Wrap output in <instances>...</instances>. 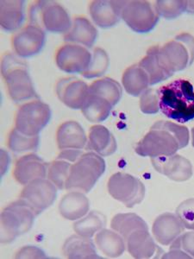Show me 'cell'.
I'll use <instances>...</instances> for the list:
<instances>
[{"mask_svg":"<svg viewBox=\"0 0 194 259\" xmlns=\"http://www.w3.org/2000/svg\"><path fill=\"white\" fill-rule=\"evenodd\" d=\"M39 135L27 136L14 128L10 133L8 147L15 153L35 151L39 146Z\"/></svg>","mask_w":194,"mask_h":259,"instance_id":"33","label":"cell"},{"mask_svg":"<svg viewBox=\"0 0 194 259\" xmlns=\"http://www.w3.org/2000/svg\"><path fill=\"white\" fill-rule=\"evenodd\" d=\"M51 118L50 106L41 100L27 102L16 113L15 128L27 136H37Z\"/></svg>","mask_w":194,"mask_h":259,"instance_id":"9","label":"cell"},{"mask_svg":"<svg viewBox=\"0 0 194 259\" xmlns=\"http://www.w3.org/2000/svg\"><path fill=\"white\" fill-rule=\"evenodd\" d=\"M158 92L160 111L167 118L179 123L194 119V89L188 80H174Z\"/></svg>","mask_w":194,"mask_h":259,"instance_id":"2","label":"cell"},{"mask_svg":"<svg viewBox=\"0 0 194 259\" xmlns=\"http://www.w3.org/2000/svg\"><path fill=\"white\" fill-rule=\"evenodd\" d=\"M113 107L106 99L89 94L81 111L85 118L91 123H101L109 117Z\"/></svg>","mask_w":194,"mask_h":259,"instance_id":"29","label":"cell"},{"mask_svg":"<svg viewBox=\"0 0 194 259\" xmlns=\"http://www.w3.org/2000/svg\"><path fill=\"white\" fill-rule=\"evenodd\" d=\"M120 17L135 32L148 33L158 23L160 16L156 5L150 1H122Z\"/></svg>","mask_w":194,"mask_h":259,"instance_id":"8","label":"cell"},{"mask_svg":"<svg viewBox=\"0 0 194 259\" xmlns=\"http://www.w3.org/2000/svg\"><path fill=\"white\" fill-rule=\"evenodd\" d=\"M87 149L100 156H109L116 152L118 145L109 130L101 124H95L89 131Z\"/></svg>","mask_w":194,"mask_h":259,"instance_id":"22","label":"cell"},{"mask_svg":"<svg viewBox=\"0 0 194 259\" xmlns=\"http://www.w3.org/2000/svg\"><path fill=\"white\" fill-rule=\"evenodd\" d=\"M63 253L68 258H99L94 243L90 238L71 236L63 244Z\"/></svg>","mask_w":194,"mask_h":259,"instance_id":"25","label":"cell"},{"mask_svg":"<svg viewBox=\"0 0 194 259\" xmlns=\"http://www.w3.org/2000/svg\"><path fill=\"white\" fill-rule=\"evenodd\" d=\"M97 37V29L84 17L75 18L70 30L64 35L65 41L86 48L92 47Z\"/></svg>","mask_w":194,"mask_h":259,"instance_id":"23","label":"cell"},{"mask_svg":"<svg viewBox=\"0 0 194 259\" xmlns=\"http://www.w3.org/2000/svg\"><path fill=\"white\" fill-rule=\"evenodd\" d=\"M177 217L185 228L194 230V199L184 200L176 209Z\"/></svg>","mask_w":194,"mask_h":259,"instance_id":"38","label":"cell"},{"mask_svg":"<svg viewBox=\"0 0 194 259\" xmlns=\"http://www.w3.org/2000/svg\"><path fill=\"white\" fill-rule=\"evenodd\" d=\"M156 8L160 17L166 19H174L186 11V1L159 0L156 2Z\"/></svg>","mask_w":194,"mask_h":259,"instance_id":"36","label":"cell"},{"mask_svg":"<svg viewBox=\"0 0 194 259\" xmlns=\"http://www.w3.org/2000/svg\"><path fill=\"white\" fill-rule=\"evenodd\" d=\"M159 92L156 89H148L140 98V108L145 114H156L160 111Z\"/></svg>","mask_w":194,"mask_h":259,"instance_id":"37","label":"cell"},{"mask_svg":"<svg viewBox=\"0 0 194 259\" xmlns=\"http://www.w3.org/2000/svg\"><path fill=\"white\" fill-rule=\"evenodd\" d=\"M173 258V257H191V256L187 255V254L182 251L180 249H171L170 251L168 254H166L163 256V258Z\"/></svg>","mask_w":194,"mask_h":259,"instance_id":"41","label":"cell"},{"mask_svg":"<svg viewBox=\"0 0 194 259\" xmlns=\"http://www.w3.org/2000/svg\"><path fill=\"white\" fill-rule=\"evenodd\" d=\"M1 73L10 97L17 103L37 98L29 67L21 57L7 53L3 56Z\"/></svg>","mask_w":194,"mask_h":259,"instance_id":"3","label":"cell"},{"mask_svg":"<svg viewBox=\"0 0 194 259\" xmlns=\"http://www.w3.org/2000/svg\"><path fill=\"white\" fill-rule=\"evenodd\" d=\"M36 215L32 207L20 198L5 207L1 212V243H12L28 233Z\"/></svg>","mask_w":194,"mask_h":259,"instance_id":"5","label":"cell"},{"mask_svg":"<svg viewBox=\"0 0 194 259\" xmlns=\"http://www.w3.org/2000/svg\"><path fill=\"white\" fill-rule=\"evenodd\" d=\"M71 166V162L58 157L48 165L47 178L57 189L61 190L65 189L70 173Z\"/></svg>","mask_w":194,"mask_h":259,"instance_id":"34","label":"cell"},{"mask_svg":"<svg viewBox=\"0 0 194 259\" xmlns=\"http://www.w3.org/2000/svg\"><path fill=\"white\" fill-rule=\"evenodd\" d=\"M60 150H81L86 145V136L76 121H67L60 125L56 133Z\"/></svg>","mask_w":194,"mask_h":259,"instance_id":"19","label":"cell"},{"mask_svg":"<svg viewBox=\"0 0 194 259\" xmlns=\"http://www.w3.org/2000/svg\"><path fill=\"white\" fill-rule=\"evenodd\" d=\"M45 31L41 28L29 24L12 36V49L19 57H30L40 53L44 46Z\"/></svg>","mask_w":194,"mask_h":259,"instance_id":"13","label":"cell"},{"mask_svg":"<svg viewBox=\"0 0 194 259\" xmlns=\"http://www.w3.org/2000/svg\"><path fill=\"white\" fill-rule=\"evenodd\" d=\"M90 95H98L108 100L112 106H115L120 101L123 90L120 84L117 80L109 77L95 80L89 87Z\"/></svg>","mask_w":194,"mask_h":259,"instance_id":"30","label":"cell"},{"mask_svg":"<svg viewBox=\"0 0 194 259\" xmlns=\"http://www.w3.org/2000/svg\"><path fill=\"white\" fill-rule=\"evenodd\" d=\"M90 202L84 193L70 191L62 197L59 205L60 213L68 221H77L88 212Z\"/></svg>","mask_w":194,"mask_h":259,"instance_id":"21","label":"cell"},{"mask_svg":"<svg viewBox=\"0 0 194 259\" xmlns=\"http://www.w3.org/2000/svg\"><path fill=\"white\" fill-rule=\"evenodd\" d=\"M91 55L86 48L81 45L68 44L57 50L56 65L68 74H82L91 63Z\"/></svg>","mask_w":194,"mask_h":259,"instance_id":"12","label":"cell"},{"mask_svg":"<svg viewBox=\"0 0 194 259\" xmlns=\"http://www.w3.org/2000/svg\"><path fill=\"white\" fill-rule=\"evenodd\" d=\"M151 162L157 172L172 181L185 182L192 176V166L188 159L180 155L157 156L151 158Z\"/></svg>","mask_w":194,"mask_h":259,"instance_id":"15","label":"cell"},{"mask_svg":"<svg viewBox=\"0 0 194 259\" xmlns=\"http://www.w3.org/2000/svg\"><path fill=\"white\" fill-rule=\"evenodd\" d=\"M122 82L129 95L137 97L142 95L150 85V77L139 64H135L124 71Z\"/></svg>","mask_w":194,"mask_h":259,"instance_id":"28","label":"cell"},{"mask_svg":"<svg viewBox=\"0 0 194 259\" xmlns=\"http://www.w3.org/2000/svg\"><path fill=\"white\" fill-rule=\"evenodd\" d=\"M106 224V218L103 213L91 211L85 217L80 219L74 223V229L78 235L91 239L102 230Z\"/></svg>","mask_w":194,"mask_h":259,"instance_id":"32","label":"cell"},{"mask_svg":"<svg viewBox=\"0 0 194 259\" xmlns=\"http://www.w3.org/2000/svg\"><path fill=\"white\" fill-rule=\"evenodd\" d=\"M24 1L3 0L0 2V24L4 30L13 32L24 23Z\"/></svg>","mask_w":194,"mask_h":259,"instance_id":"24","label":"cell"},{"mask_svg":"<svg viewBox=\"0 0 194 259\" xmlns=\"http://www.w3.org/2000/svg\"><path fill=\"white\" fill-rule=\"evenodd\" d=\"M108 67H109V56L103 49L97 48L93 51L91 56V63L89 65L88 68L85 72H83L81 75L87 79L102 76L106 73Z\"/></svg>","mask_w":194,"mask_h":259,"instance_id":"35","label":"cell"},{"mask_svg":"<svg viewBox=\"0 0 194 259\" xmlns=\"http://www.w3.org/2000/svg\"><path fill=\"white\" fill-rule=\"evenodd\" d=\"M107 188L112 197L129 208L141 203L146 193L144 185L140 180L123 172L112 175Z\"/></svg>","mask_w":194,"mask_h":259,"instance_id":"10","label":"cell"},{"mask_svg":"<svg viewBox=\"0 0 194 259\" xmlns=\"http://www.w3.org/2000/svg\"><path fill=\"white\" fill-rule=\"evenodd\" d=\"M126 248L129 253L137 259L150 258L159 250L149 230L145 229L133 232L126 239Z\"/></svg>","mask_w":194,"mask_h":259,"instance_id":"20","label":"cell"},{"mask_svg":"<svg viewBox=\"0 0 194 259\" xmlns=\"http://www.w3.org/2000/svg\"><path fill=\"white\" fill-rule=\"evenodd\" d=\"M56 95L71 109H81L88 97L89 87L76 77L63 78L56 84Z\"/></svg>","mask_w":194,"mask_h":259,"instance_id":"14","label":"cell"},{"mask_svg":"<svg viewBox=\"0 0 194 259\" xmlns=\"http://www.w3.org/2000/svg\"><path fill=\"white\" fill-rule=\"evenodd\" d=\"M106 168V162L99 154H82L71 166L65 189L88 193L105 173Z\"/></svg>","mask_w":194,"mask_h":259,"instance_id":"4","label":"cell"},{"mask_svg":"<svg viewBox=\"0 0 194 259\" xmlns=\"http://www.w3.org/2000/svg\"><path fill=\"white\" fill-rule=\"evenodd\" d=\"M48 164L35 154H28L17 161L13 176L16 181L25 186L34 180L47 177Z\"/></svg>","mask_w":194,"mask_h":259,"instance_id":"16","label":"cell"},{"mask_svg":"<svg viewBox=\"0 0 194 259\" xmlns=\"http://www.w3.org/2000/svg\"><path fill=\"white\" fill-rule=\"evenodd\" d=\"M185 12L194 14V1H186V11Z\"/></svg>","mask_w":194,"mask_h":259,"instance_id":"42","label":"cell"},{"mask_svg":"<svg viewBox=\"0 0 194 259\" xmlns=\"http://www.w3.org/2000/svg\"><path fill=\"white\" fill-rule=\"evenodd\" d=\"M57 197V188L50 180L39 178L24 186L20 199L32 207L36 214L53 205Z\"/></svg>","mask_w":194,"mask_h":259,"instance_id":"11","label":"cell"},{"mask_svg":"<svg viewBox=\"0 0 194 259\" xmlns=\"http://www.w3.org/2000/svg\"><path fill=\"white\" fill-rule=\"evenodd\" d=\"M161 62L165 68L174 74L190 67L194 62V36L182 33L159 49Z\"/></svg>","mask_w":194,"mask_h":259,"instance_id":"7","label":"cell"},{"mask_svg":"<svg viewBox=\"0 0 194 259\" xmlns=\"http://www.w3.org/2000/svg\"><path fill=\"white\" fill-rule=\"evenodd\" d=\"M185 227L177 215L165 212L154 222L152 232L155 239L162 245L172 244L182 234Z\"/></svg>","mask_w":194,"mask_h":259,"instance_id":"17","label":"cell"},{"mask_svg":"<svg viewBox=\"0 0 194 259\" xmlns=\"http://www.w3.org/2000/svg\"><path fill=\"white\" fill-rule=\"evenodd\" d=\"M159 49V46L150 48L148 50L147 55L138 63L150 77V85H156L161 81H164L173 75L165 68L161 62Z\"/></svg>","mask_w":194,"mask_h":259,"instance_id":"26","label":"cell"},{"mask_svg":"<svg viewBox=\"0 0 194 259\" xmlns=\"http://www.w3.org/2000/svg\"><path fill=\"white\" fill-rule=\"evenodd\" d=\"M99 250L109 257H118L126 249V242L119 233L108 229L100 230L95 237Z\"/></svg>","mask_w":194,"mask_h":259,"instance_id":"27","label":"cell"},{"mask_svg":"<svg viewBox=\"0 0 194 259\" xmlns=\"http://www.w3.org/2000/svg\"><path fill=\"white\" fill-rule=\"evenodd\" d=\"M111 226L115 232L119 233L124 238L125 242L128 237L136 230H149L146 222L135 213H118L115 215L112 220Z\"/></svg>","mask_w":194,"mask_h":259,"instance_id":"31","label":"cell"},{"mask_svg":"<svg viewBox=\"0 0 194 259\" xmlns=\"http://www.w3.org/2000/svg\"><path fill=\"white\" fill-rule=\"evenodd\" d=\"M189 143L188 129L169 121H158L139 141L135 151L139 156L151 158L176 154Z\"/></svg>","mask_w":194,"mask_h":259,"instance_id":"1","label":"cell"},{"mask_svg":"<svg viewBox=\"0 0 194 259\" xmlns=\"http://www.w3.org/2000/svg\"><path fill=\"white\" fill-rule=\"evenodd\" d=\"M16 258H46L43 250L35 246H24L16 254Z\"/></svg>","mask_w":194,"mask_h":259,"instance_id":"39","label":"cell"},{"mask_svg":"<svg viewBox=\"0 0 194 259\" xmlns=\"http://www.w3.org/2000/svg\"><path fill=\"white\" fill-rule=\"evenodd\" d=\"M191 143H192V146L194 147V127L191 130Z\"/></svg>","mask_w":194,"mask_h":259,"instance_id":"43","label":"cell"},{"mask_svg":"<svg viewBox=\"0 0 194 259\" xmlns=\"http://www.w3.org/2000/svg\"><path fill=\"white\" fill-rule=\"evenodd\" d=\"M180 248L191 257H194V232H189L179 237Z\"/></svg>","mask_w":194,"mask_h":259,"instance_id":"40","label":"cell"},{"mask_svg":"<svg viewBox=\"0 0 194 259\" xmlns=\"http://www.w3.org/2000/svg\"><path fill=\"white\" fill-rule=\"evenodd\" d=\"M30 24L52 33H66L72 26L64 7L56 1H36L30 8Z\"/></svg>","mask_w":194,"mask_h":259,"instance_id":"6","label":"cell"},{"mask_svg":"<svg viewBox=\"0 0 194 259\" xmlns=\"http://www.w3.org/2000/svg\"><path fill=\"white\" fill-rule=\"evenodd\" d=\"M122 1H92L89 6L91 18L98 26L108 29L120 21Z\"/></svg>","mask_w":194,"mask_h":259,"instance_id":"18","label":"cell"}]
</instances>
